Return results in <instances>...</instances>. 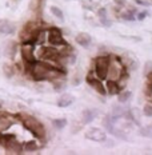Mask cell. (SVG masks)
<instances>
[{"instance_id": "6da1fadb", "label": "cell", "mask_w": 152, "mask_h": 155, "mask_svg": "<svg viewBox=\"0 0 152 155\" xmlns=\"http://www.w3.org/2000/svg\"><path fill=\"white\" fill-rule=\"evenodd\" d=\"M31 74L36 80H47L57 76L60 71L52 64H48L46 62H35L34 64H31Z\"/></svg>"}, {"instance_id": "7a4b0ae2", "label": "cell", "mask_w": 152, "mask_h": 155, "mask_svg": "<svg viewBox=\"0 0 152 155\" xmlns=\"http://www.w3.org/2000/svg\"><path fill=\"white\" fill-rule=\"evenodd\" d=\"M20 119H21V122H23V124L25 126V128L30 130L36 138H44L46 137V130H44L43 124H41L35 116L24 114V115H20Z\"/></svg>"}, {"instance_id": "3957f363", "label": "cell", "mask_w": 152, "mask_h": 155, "mask_svg": "<svg viewBox=\"0 0 152 155\" xmlns=\"http://www.w3.org/2000/svg\"><path fill=\"white\" fill-rule=\"evenodd\" d=\"M109 58L108 56H100L95 62V74L100 80L105 79L108 76V67H109Z\"/></svg>"}, {"instance_id": "277c9868", "label": "cell", "mask_w": 152, "mask_h": 155, "mask_svg": "<svg viewBox=\"0 0 152 155\" xmlns=\"http://www.w3.org/2000/svg\"><path fill=\"white\" fill-rule=\"evenodd\" d=\"M21 56H23L24 62L30 64V66L36 62V58L34 55V44H32V41H24L21 44Z\"/></svg>"}, {"instance_id": "5b68a950", "label": "cell", "mask_w": 152, "mask_h": 155, "mask_svg": "<svg viewBox=\"0 0 152 155\" xmlns=\"http://www.w3.org/2000/svg\"><path fill=\"white\" fill-rule=\"evenodd\" d=\"M48 41H50L52 46H59V47L67 46L60 30H57V28H51V30L48 31Z\"/></svg>"}, {"instance_id": "8992f818", "label": "cell", "mask_w": 152, "mask_h": 155, "mask_svg": "<svg viewBox=\"0 0 152 155\" xmlns=\"http://www.w3.org/2000/svg\"><path fill=\"white\" fill-rule=\"evenodd\" d=\"M86 138L89 140H93V142H105L107 140V134L102 128H98V127H93V128H89L88 131L86 132Z\"/></svg>"}, {"instance_id": "52a82bcc", "label": "cell", "mask_w": 152, "mask_h": 155, "mask_svg": "<svg viewBox=\"0 0 152 155\" xmlns=\"http://www.w3.org/2000/svg\"><path fill=\"white\" fill-rule=\"evenodd\" d=\"M60 52L59 50L53 47H48V48H43V52H41V58L44 60H52V62H59L60 59Z\"/></svg>"}, {"instance_id": "ba28073f", "label": "cell", "mask_w": 152, "mask_h": 155, "mask_svg": "<svg viewBox=\"0 0 152 155\" xmlns=\"http://www.w3.org/2000/svg\"><path fill=\"white\" fill-rule=\"evenodd\" d=\"M87 80H88V83H89V86L91 87H93V88L98 91L100 95H107V90H105V87L102 84V80L99 79H93V78H91V76H88L87 78Z\"/></svg>"}, {"instance_id": "9c48e42d", "label": "cell", "mask_w": 152, "mask_h": 155, "mask_svg": "<svg viewBox=\"0 0 152 155\" xmlns=\"http://www.w3.org/2000/svg\"><path fill=\"white\" fill-rule=\"evenodd\" d=\"M76 43L80 44V46L84 47V48H88L92 43V38L89 36L87 32H80V34L76 36Z\"/></svg>"}, {"instance_id": "30bf717a", "label": "cell", "mask_w": 152, "mask_h": 155, "mask_svg": "<svg viewBox=\"0 0 152 155\" xmlns=\"http://www.w3.org/2000/svg\"><path fill=\"white\" fill-rule=\"evenodd\" d=\"M16 31V25L8 20H0V34H14Z\"/></svg>"}, {"instance_id": "8fae6325", "label": "cell", "mask_w": 152, "mask_h": 155, "mask_svg": "<svg viewBox=\"0 0 152 155\" xmlns=\"http://www.w3.org/2000/svg\"><path fill=\"white\" fill-rule=\"evenodd\" d=\"M12 120H14V119H12L8 114H5V112H2V114H0V132L4 131V130H7L9 126L12 124Z\"/></svg>"}, {"instance_id": "7c38bea8", "label": "cell", "mask_w": 152, "mask_h": 155, "mask_svg": "<svg viewBox=\"0 0 152 155\" xmlns=\"http://www.w3.org/2000/svg\"><path fill=\"white\" fill-rule=\"evenodd\" d=\"M73 102H75V98H73L72 95L64 94V95H60L59 99H57V106H59V107H68Z\"/></svg>"}, {"instance_id": "4fadbf2b", "label": "cell", "mask_w": 152, "mask_h": 155, "mask_svg": "<svg viewBox=\"0 0 152 155\" xmlns=\"http://www.w3.org/2000/svg\"><path fill=\"white\" fill-rule=\"evenodd\" d=\"M93 119H95V111H93V110H86V111L83 112L82 122L84 124H89Z\"/></svg>"}, {"instance_id": "5bb4252c", "label": "cell", "mask_w": 152, "mask_h": 155, "mask_svg": "<svg viewBox=\"0 0 152 155\" xmlns=\"http://www.w3.org/2000/svg\"><path fill=\"white\" fill-rule=\"evenodd\" d=\"M107 90H108V92L111 94V95L119 94V86L116 84L115 80H109V82L107 83Z\"/></svg>"}, {"instance_id": "9a60e30c", "label": "cell", "mask_w": 152, "mask_h": 155, "mask_svg": "<svg viewBox=\"0 0 152 155\" xmlns=\"http://www.w3.org/2000/svg\"><path fill=\"white\" fill-rule=\"evenodd\" d=\"M39 148V146H37V143L36 142H27V143H24L23 144V150L24 151H28V153H32V151H36Z\"/></svg>"}, {"instance_id": "2e32d148", "label": "cell", "mask_w": 152, "mask_h": 155, "mask_svg": "<svg viewBox=\"0 0 152 155\" xmlns=\"http://www.w3.org/2000/svg\"><path fill=\"white\" fill-rule=\"evenodd\" d=\"M131 96H132L131 91H123V92L119 94L118 99H119V102L120 103H125V102H128L129 99H131Z\"/></svg>"}, {"instance_id": "e0dca14e", "label": "cell", "mask_w": 152, "mask_h": 155, "mask_svg": "<svg viewBox=\"0 0 152 155\" xmlns=\"http://www.w3.org/2000/svg\"><path fill=\"white\" fill-rule=\"evenodd\" d=\"M140 135L144 138H152V124H148L145 127L140 128Z\"/></svg>"}, {"instance_id": "ac0fdd59", "label": "cell", "mask_w": 152, "mask_h": 155, "mask_svg": "<svg viewBox=\"0 0 152 155\" xmlns=\"http://www.w3.org/2000/svg\"><path fill=\"white\" fill-rule=\"evenodd\" d=\"M51 12H52V14L56 16L59 20H61V21L64 20V14H63V11H61L59 7H56V5H52V7H51Z\"/></svg>"}, {"instance_id": "d6986e66", "label": "cell", "mask_w": 152, "mask_h": 155, "mask_svg": "<svg viewBox=\"0 0 152 155\" xmlns=\"http://www.w3.org/2000/svg\"><path fill=\"white\" fill-rule=\"evenodd\" d=\"M52 123H53V127L59 128V130H63V128L67 126V120L66 119H53Z\"/></svg>"}, {"instance_id": "ffe728a7", "label": "cell", "mask_w": 152, "mask_h": 155, "mask_svg": "<svg viewBox=\"0 0 152 155\" xmlns=\"http://www.w3.org/2000/svg\"><path fill=\"white\" fill-rule=\"evenodd\" d=\"M143 114L145 116H152V106L151 104H145L143 108Z\"/></svg>"}, {"instance_id": "44dd1931", "label": "cell", "mask_w": 152, "mask_h": 155, "mask_svg": "<svg viewBox=\"0 0 152 155\" xmlns=\"http://www.w3.org/2000/svg\"><path fill=\"white\" fill-rule=\"evenodd\" d=\"M100 21H102V24L105 25V27H109V25H111V21L108 20L107 15H105V16H102V18H100Z\"/></svg>"}, {"instance_id": "7402d4cb", "label": "cell", "mask_w": 152, "mask_h": 155, "mask_svg": "<svg viewBox=\"0 0 152 155\" xmlns=\"http://www.w3.org/2000/svg\"><path fill=\"white\" fill-rule=\"evenodd\" d=\"M4 72L7 74V76H8V78H11L12 75H14V70H12V68H9V66H8V64H5V66H4Z\"/></svg>"}, {"instance_id": "603a6c76", "label": "cell", "mask_w": 152, "mask_h": 155, "mask_svg": "<svg viewBox=\"0 0 152 155\" xmlns=\"http://www.w3.org/2000/svg\"><path fill=\"white\" fill-rule=\"evenodd\" d=\"M14 50H15V44L12 43V44H9L8 46V48H7V55L8 56H14Z\"/></svg>"}, {"instance_id": "cb8c5ba5", "label": "cell", "mask_w": 152, "mask_h": 155, "mask_svg": "<svg viewBox=\"0 0 152 155\" xmlns=\"http://www.w3.org/2000/svg\"><path fill=\"white\" fill-rule=\"evenodd\" d=\"M123 19H125V20H128V21H132L134 20V15H131V14H123Z\"/></svg>"}, {"instance_id": "d4e9b609", "label": "cell", "mask_w": 152, "mask_h": 155, "mask_svg": "<svg viewBox=\"0 0 152 155\" xmlns=\"http://www.w3.org/2000/svg\"><path fill=\"white\" fill-rule=\"evenodd\" d=\"M148 14H147V12H140V14H139L137 15V19H139V20H143V19L145 18V16H147Z\"/></svg>"}, {"instance_id": "484cf974", "label": "cell", "mask_w": 152, "mask_h": 155, "mask_svg": "<svg viewBox=\"0 0 152 155\" xmlns=\"http://www.w3.org/2000/svg\"><path fill=\"white\" fill-rule=\"evenodd\" d=\"M136 3H137V4H141V5H145V7H148V5H150V3H148V2H143V0H136Z\"/></svg>"}, {"instance_id": "4316f807", "label": "cell", "mask_w": 152, "mask_h": 155, "mask_svg": "<svg viewBox=\"0 0 152 155\" xmlns=\"http://www.w3.org/2000/svg\"><path fill=\"white\" fill-rule=\"evenodd\" d=\"M98 14H99L100 18H102V16H105V15H107V11H105L104 8H102V9H99V12H98Z\"/></svg>"}, {"instance_id": "83f0119b", "label": "cell", "mask_w": 152, "mask_h": 155, "mask_svg": "<svg viewBox=\"0 0 152 155\" xmlns=\"http://www.w3.org/2000/svg\"><path fill=\"white\" fill-rule=\"evenodd\" d=\"M0 107H2V106H0Z\"/></svg>"}]
</instances>
